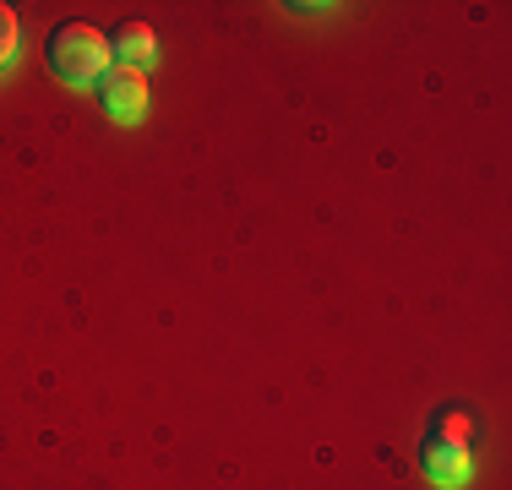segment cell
<instances>
[{"instance_id":"obj_4","label":"cell","mask_w":512,"mask_h":490,"mask_svg":"<svg viewBox=\"0 0 512 490\" xmlns=\"http://www.w3.org/2000/svg\"><path fill=\"white\" fill-rule=\"evenodd\" d=\"M158 55V33L148 28V22H120L115 33H109V60L115 66H148V60Z\"/></svg>"},{"instance_id":"obj_6","label":"cell","mask_w":512,"mask_h":490,"mask_svg":"<svg viewBox=\"0 0 512 490\" xmlns=\"http://www.w3.org/2000/svg\"><path fill=\"white\" fill-rule=\"evenodd\" d=\"M436 436H447V441H469L474 447V420L463 409H447L442 420H436Z\"/></svg>"},{"instance_id":"obj_5","label":"cell","mask_w":512,"mask_h":490,"mask_svg":"<svg viewBox=\"0 0 512 490\" xmlns=\"http://www.w3.org/2000/svg\"><path fill=\"white\" fill-rule=\"evenodd\" d=\"M17 49H22V22H17V11H11L6 0H0V71H11Z\"/></svg>"},{"instance_id":"obj_3","label":"cell","mask_w":512,"mask_h":490,"mask_svg":"<svg viewBox=\"0 0 512 490\" xmlns=\"http://www.w3.org/2000/svg\"><path fill=\"white\" fill-rule=\"evenodd\" d=\"M93 93H99L104 115L109 120H142L148 115V77H142L137 66H109L99 82H93Z\"/></svg>"},{"instance_id":"obj_1","label":"cell","mask_w":512,"mask_h":490,"mask_svg":"<svg viewBox=\"0 0 512 490\" xmlns=\"http://www.w3.org/2000/svg\"><path fill=\"white\" fill-rule=\"evenodd\" d=\"M50 71L60 82H71V88H93V82L104 77L115 60H109V39L93 22H60V28L50 33Z\"/></svg>"},{"instance_id":"obj_2","label":"cell","mask_w":512,"mask_h":490,"mask_svg":"<svg viewBox=\"0 0 512 490\" xmlns=\"http://www.w3.org/2000/svg\"><path fill=\"white\" fill-rule=\"evenodd\" d=\"M420 469L436 490H463L474 480V469H480V458H474L469 441H447V436L431 431V441L420 447Z\"/></svg>"}]
</instances>
